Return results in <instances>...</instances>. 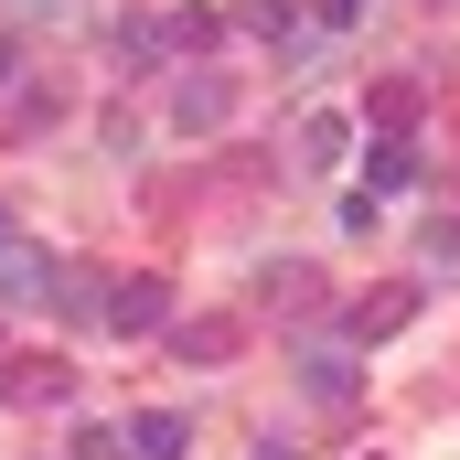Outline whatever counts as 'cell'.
I'll return each mask as SVG.
<instances>
[{
    "instance_id": "6da1fadb",
    "label": "cell",
    "mask_w": 460,
    "mask_h": 460,
    "mask_svg": "<svg viewBox=\"0 0 460 460\" xmlns=\"http://www.w3.org/2000/svg\"><path fill=\"white\" fill-rule=\"evenodd\" d=\"M407 322H418V279H385V289H364V300H353V353L364 343H396V332H407Z\"/></svg>"
},
{
    "instance_id": "7a4b0ae2",
    "label": "cell",
    "mask_w": 460,
    "mask_h": 460,
    "mask_svg": "<svg viewBox=\"0 0 460 460\" xmlns=\"http://www.w3.org/2000/svg\"><path fill=\"white\" fill-rule=\"evenodd\" d=\"M54 289H65V279H54L43 246H0V300H11V311H32V300H54Z\"/></svg>"
},
{
    "instance_id": "3957f363",
    "label": "cell",
    "mask_w": 460,
    "mask_h": 460,
    "mask_svg": "<svg viewBox=\"0 0 460 460\" xmlns=\"http://www.w3.org/2000/svg\"><path fill=\"white\" fill-rule=\"evenodd\" d=\"M172 322V289L161 279H118L108 289V332H161Z\"/></svg>"
},
{
    "instance_id": "277c9868",
    "label": "cell",
    "mask_w": 460,
    "mask_h": 460,
    "mask_svg": "<svg viewBox=\"0 0 460 460\" xmlns=\"http://www.w3.org/2000/svg\"><path fill=\"white\" fill-rule=\"evenodd\" d=\"M226 108H235L226 75H182V86H172V128H193V139H204V128H226Z\"/></svg>"
},
{
    "instance_id": "5b68a950",
    "label": "cell",
    "mask_w": 460,
    "mask_h": 460,
    "mask_svg": "<svg viewBox=\"0 0 460 460\" xmlns=\"http://www.w3.org/2000/svg\"><path fill=\"white\" fill-rule=\"evenodd\" d=\"M300 385H311V396H332V407H353V385H364V375H353L332 343H300Z\"/></svg>"
},
{
    "instance_id": "8992f818",
    "label": "cell",
    "mask_w": 460,
    "mask_h": 460,
    "mask_svg": "<svg viewBox=\"0 0 460 460\" xmlns=\"http://www.w3.org/2000/svg\"><path fill=\"white\" fill-rule=\"evenodd\" d=\"M65 385H75L65 364H0V396H11V407H54Z\"/></svg>"
},
{
    "instance_id": "52a82bcc",
    "label": "cell",
    "mask_w": 460,
    "mask_h": 460,
    "mask_svg": "<svg viewBox=\"0 0 460 460\" xmlns=\"http://www.w3.org/2000/svg\"><path fill=\"white\" fill-rule=\"evenodd\" d=\"M128 450H139V460H182V450H193V429H182L172 407H150V418H128Z\"/></svg>"
},
{
    "instance_id": "ba28073f",
    "label": "cell",
    "mask_w": 460,
    "mask_h": 460,
    "mask_svg": "<svg viewBox=\"0 0 460 460\" xmlns=\"http://www.w3.org/2000/svg\"><path fill=\"white\" fill-rule=\"evenodd\" d=\"M364 182H375V193H407V182H418V150H407V139H375Z\"/></svg>"
},
{
    "instance_id": "9c48e42d",
    "label": "cell",
    "mask_w": 460,
    "mask_h": 460,
    "mask_svg": "<svg viewBox=\"0 0 460 460\" xmlns=\"http://www.w3.org/2000/svg\"><path fill=\"white\" fill-rule=\"evenodd\" d=\"M343 150H353V128H343V118H311V128H300V161H311V172H332Z\"/></svg>"
},
{
    "instance_id": "30bf717a",
    "label": "cell",
    "mask_w": 460,
    "mask_h": 460,
    "mask_svg": "<svg viewBox=\"0 0 460 460\" xmlns=\"http://www.w3.org/2000/svg\"><path fill=\"white\" fill-rule=\"evenodd\" d=\"M226 343H235V322H182L172 332V353H193V364H226Z\"/></svg>"
},
{
    "instance_id": "8fae6325",
    "label": "cell",
    "mask_w": 460,
    "mask_h": 460,
    "mask_svg": "<svg viewBox=\"0 0 460 460\" xmlns=\"http://www.w3.org/2000/svg\"><path fill=\"white\" fill-rule=\"evenodd\" d=\"M235 22H246V32H268V43H279V32H289V22H300V0H235Z\"/></svg>"
},
{
    "instance_id": "7c38bea8",
    "label": "cell",
    "mask_w": 460,
    "mask_h": 460,
    "mask_svg": "<svg viewBox=\"0 0 460 460\" xmlns=\"http://www.w3.org/2000/svg\"><path fill=\"white\" fill-rule=\"evenodd\" d=\"M268 300H279V311H300V300H311V268H300V257H279V268H268Z\"/></svg>"
},
{
    "instance_id": "4fadbf2b",
    "label": "cell",
    "mask_w": 460,
    "mask_h": 460,
    "mask_svg": "<svg viewBox=\"0 0 460 460\" xmlns=\"http://www.w3.org/2000/svg\"><path fill=\"white\" fill-rule=\"evenodd\" d=\"M172 43H182V54H204V43H215V11H193V0H182V11H172Z\"/></svg>"
},
{
    "instance_id": "5bb4252c",
    "label": "cell",
    "mask_w": 460,
    "mask_h": 460,
    "mask_svg": "<svg viewBox=\"0 0 460 460\" xmlns=\"http://www.w3.org/2000/svg\"><path fill=\"white\" fill-rule=\"evenodd\" d=\"M375 118H385V139H396V128L418 118V86H375Z\"/></svg>"
},
{
    "instance_id": "9a60e30c",
    "label": "cell",
    "mask_w": 460,
    "mask_h": 460,
    "mask_svg": "<svg viewBox=\"0 0 460 460\" xmlns=\"http://www.w3.org/2000/svg\"><path fill=\"white\" fill-rule=\"evenodd\" d=\"M429 268H460V215H429Z\"/></svg>"
},
{
    "instance_id": "2e32d148",
    "label": "cell",
    "mask_w": 460,
    "mask_h": 460,
    "mask_svg": "<svg viewBox=\"0 0 460 460\" xmlns=\"http://www.w3.org/2000/svg\"><path fill=\"white\" fill-rule=\"evenodd\" d=\"M75 460H139V450H128L118 429H86V439H75Z\"/></svg>"
},
{
    "instance_id": "e0dca14e",
    "label": "cell",
    "mask_w": 460,
    "mask_h": 460,
    "mask_svg": "<svg viewBox=\"0 0 460 460\" xmlns=\"http://www.w3.org/2000/svg\"><path fill=\"white\" fill-rule=\"evenodd\" d=\"M11 11H22V22H65L75 0H11Z\"/></svg>"
},
{
    "instance_id": "ac0fdd59",
    "label": "cell",
    "mask_w": 460,
    "mask_h": 460,
    "mask_svg": "<svg viewBox=\"0 0 460 460\" xmlns=\"http://www.w3.org/2000/svg\"><path fill=\"white\" fill-rule=\"evenodd\" d=\"M257 460H289V439H257Z\"/></svg>"
},
{
    "instance_id": "d6986e66",
    "label": "cell",
    "mask_w": 460,
    "mask_h": 460,
    "mask_svg": "<svg viewBox=\"0 0 460 460\" xmlns=\"http://www.w3.org/2000/svg\"><path fill=\"white\" fill-rule=\"evenodd\" d=\"M0 246H22V235H11V215H0Z\"/></svg>"
},
{
    "instance_id": "ffe728a7",
    "label": "cell",
    "mask_w": 460,
    "mask_h": 460,
    "mask_svg": "<svg viewBox=\"0 0 460 460\" xmlns=\"http://www.w3.org/2000/svg\"><path fill=\"white\" fill-rule=\"evenodd\" d=\"M364 460H385V450H364Z\"/></svg>"
}]
</instances>
